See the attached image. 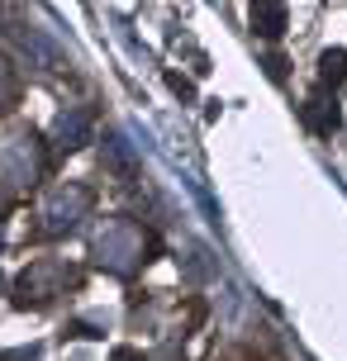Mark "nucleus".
<instances>
[{
  "mask_svg": "<svg viewBox=\"0 0 347 361\" xmlns=\"http://www.w3.org/2000/svg\"><path fill=\"white\" fill-rule=\"evenodd\" d=\"M53 133H57V147H62V152L86 147V143H91V109H62Z\"/></svg>",
  "mask_w": 347,
  "mask_h": 361,
  "instance_id": "1",
  "label": "nucleus"
},
{
  "mask_svg": "<svg viewBox=\"0 0 347 361\" xmlns=\"http://www.w3.org/2000/svg\"><path fill=\"white\" fill-rule=\"evenodd\" d=\"M286 0H252V34L262 38H281L286 34Z\"/></svg>",
  "mask_w": 347,
  "mask_h": 361,
  "instance_id": "2",
  "label": "nucleus"
},
{
  "mask_svg": "<svg viewBox=\"0 0 347 361\" xmlns=\"http://www.w3.org/2000/svg\"><path fill=\"white\" fill-rule=\"evenodd\" d=\"M319 86L324 90H343L347 86V48H329L319 57Z\"/></svg>",
  "mask_w": 347,
  "mask_h": 361,
  "instance_id": "3",
  "label": "nucleus"
},
{
  "mask_svg": "<svg viewBox=\"0 0 347 361\" xmlns=\"http://www.w3.org/2000/svg\"><path fill=\"white\" fill-rule=\"evenodd\" d=\"M319 105H324V100H314V105L305 109L310 128H319V133H338V124H343V119H338V109H319Z\"/></svg>",
  "mask_w": 347,
  "mask_h": 361,
  "instance_id": "4",
  "label": "nucleus"
},
{
  "mask_svg": "<svg viewBox=\"0 0 347 361\" xmlns=\"http://www.w3.org/2000/svg\"><path fill=\"white\" fill-rule=\"evenodd\" d=\"M105 157H110L114 171H133V152H128L124 138H105Z\"/></svg>",
  "mask_w": 347,
  "mask_h": 361,
  "instance_id": "5",
  "label": "nucleus"
},
{
  "mask_svg": "<svg viewBox=\"0 0 347 361\" xmlns=\"http://www.w3.org/2000/svg\"><path fill=\"white\" fill-rule=\"evenodd\" d=\"M166 86L176 90V95H181V100H195V86H190V81H185L181 72H166Z\"/></svg>",
  "mask_w": 347,
  "mask_h": 361,
  "instance_id": "6",
  "label": "nucleus"
},
{
  "mask_svg": "<svg viewBox=\"0 0 347 361\" xmlns=\"http://www.w3.org/2000/svg\"><path fill=\"white\" fill-rule=\"evenodd\" d=\"M267 76H272V81H286V57H281V53L267 57Z\"/></svg>",
  "mask_w": 347,
  "mask_h": 361,
  "instance_id": "7",
  "label": "nucleus"
},
{
  "mask_svg": "<svg viewBox=\"0 0 347 361\" xmlns=\"http://www.w3.org/2000/svg\"><path fill=\"white\" fill-rule=\"evenodd\" d=\"M0 361H38V347H15V352H0Z\"/></svg>",
  "mask_w": 347,
  "mask_h": 361,
  "instance_id": "8",
  "label": "nucleus"
},
{
  "mask_svg": "<svg viewBox=\"0 0 347 361\" xmlns=\"http://www.w3.org/2000/svg\"><path fill=\"white\" fill-rule=\"evenodd\" d=\"M114 361H143V352H133V347H114Z\"/></svg>",
  "mask_w": 347,
  "mask_h": 361,
  "instance_id": "9",
  "label": "nucleus"
},
{
  "mask_svg": "<svg viewBox=\"0 0 347 361\" xmlns=\"http://www.w3.org/2000/svg\"><path fill=\"white\" fill-rule=\"evenodd\" d=\"M0 286H5V276H0Z\"/></svg>",
  "mask_w": 347,
  "mask_h": 361,
  "instance_id": "10",
  "label": "nucleus"
}]
</instances>
